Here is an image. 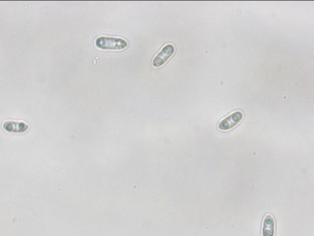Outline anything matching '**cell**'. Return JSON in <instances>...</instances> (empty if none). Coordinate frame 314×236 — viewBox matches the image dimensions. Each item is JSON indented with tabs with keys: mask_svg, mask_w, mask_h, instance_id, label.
Returning a JSON list of instances; mask_svg holds the SVG:
<instances>
[{
	"mask_svg": "<svg viewBox=\"0 0 314 236\" xmlns=\"http://www.w3.org/2000/svg\"><path fill=\"white\" fill-rule=\"evenodd\" d=\"M175 48L172 44H167L161 51L154 58L153 66L156 68L163 66L169 59L173 56Z\"/></svg>",
	"mask_w": 314,
	"mask_h": 236,
	"instance_id": "obj_3",
	"label": "cell"
},
{
	"mask_svg": "<svg viewBox=\"0 0 314 236\" xmlns=\"http://www.w3.org/2000/svg\"><path fill=\"white\" fill-rule=\"evenodd\" d=\"M5 130L12 133H22L28 129V126L24 123H16V122H6L3 125Z\"/></svg>",
	"mask_w": 314,
	"mask_h": 236,
	"instance_id": "obj_5",
	"label": "cell"
},
{
	"mask_svg": "<svg viewBox=\"0 0 314 236\" xmlns=\"http://www.w3.org/2000/svg\"><path fill=\"white\" fill-rule=\"evenodd\" d=\"M95 44L97 48L103 50H123L128 46V43L124 39L105 36L97 38Z\"/></svg>",
	"mask_w": 314,
	"mask_h": 236,
	"instance_id": "obj_1",
	"label": "cell"
},
{
	"mask_svg": "<svg viewBox=\"0 0 314 236\" xmlns=\"http://www.w3.org/2000/svg\"><path fill=\"white\" fill-rule=\"evenodd\" d=\"M244 119V114L241 111L231 113L222 119L218 124V129L222 131H228L235 128Z\"/></svg>",
	"mask_w": 314,
	"mask_h": 236,
	"instance_id": "obj_2",
	"label": "cell"
},
{
	"mask_svg": "<svg viewBox=\"0 0 314 236\" xmlns=\"http://www.w3.org/2000/svg\"><path fill=\"white\" fill-rule=\"evenodd\" d=\"M276 223L272 215H266L264 218L261 229L262 236H275Z\"/></svg>",
	"mask_w": 314,
	"mask_h": 236,
	"instance_id": "obj_4",
	"label": "cell"
}]
</instances>
